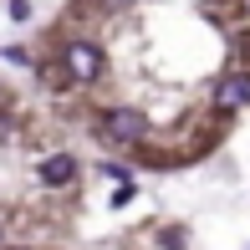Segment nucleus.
<instances>
[{
    "label": "nucleus",
    "mask_w": 250,
    "mask_h": 250,
    "mask_svg": "<svg viewBox=\"0 0 250 250\" xmlns=\"http://www.w3.org/2000/svg\"><path fill=\"white\" fill-rule=\"evenodd\" d=\"M102 138L107 143H143L148 138V118L138 107H112V112H102Z\"/></svg>",
    "instance_id": "nucleus-1"
},
{
    "label": "nucleus",
    "mask_w": 250,
    "mask_h": 250,
    "mask_svg": "<svg viewBox=\"0 0 250 250\" xmlns=\"http://www.w3.org/2000/svg\"><path fill=\"white\" fill-rule=\"evenodd\" d=\"M62 62H66V77H72V82H97V77H102V51H97V41H66Z\"/></svg>",
    "instance_id": "nucleus-2"
},
{
    "label": "nucleus",
    "mask_w": 250,
    "mask_h": 250,
    "mask_svg": "<svg viewBox=\"0 0 250 250\" xmlns=\"http://www.w3.org/2000/svg\"><path fill=\"white\" fill-rule=\"evenodd\" d=\"M250 102V72H230L220 87H214V107L220 112H240Z\"/></svg>",
    "instance_id": "nucleus-3"
},
{
    "label": "nucleus",
    "mask_w": 250,
    "mask_h": 250,
    "mask_svg": "<svg viewBox=\"0 0 250 250\" xmlns=\"http://www.w3.org/2000/svg\"><path fill=\"white\" fill-rule=\"evenodd\" d=\"M36 174H41V184H46V189H62V184H72V179H77V158H72V153H51V158H41Z\"/></svg>",
    "instance_id": "nucleus-4"
}]
</instances>
